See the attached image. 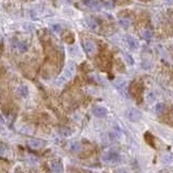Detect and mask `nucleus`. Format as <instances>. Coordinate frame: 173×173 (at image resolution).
Segmentation results:
<instances>
[{
    "mask_svg": "<svg viewBox=\"0 0 173 173\" xmlns=\"http://www.w3.org/2000/svg\"><path fill=\"white\" fill-rule=\"evenodd\" d=\"M119 155L114 153V151H106L102 156V160L106 164H116V162L119 161Z\"/></svg>",
    "mask_w": 173,
    "mask_h": 173,
    "instance_id": "f257e3e1",
    "label": "nucleus"
},
{
    "mask_svg": "<svg viewBox=\"0 0 173 173\" xmlns=\"http://www.w3.org/2000/svg\"><path fill=\"white\" fill-rule=\"evenodd\" d=\"M126 116L130 121L132 122H138V120L142 118V113L138 111V109H135V108H130L127 113H126Z\"/></svg>",
    "mask_w": 173,
    "mask_h": 173,
    "instance_id": "f03ea898",
    "label": "nucleus"
},
{
    "mask_svg": "<svg viewBox=\"0 0 173 173\" xmlns=\"http://www.w3.org/2000/svg\"><path fill=\"white\" fill-rule=\"evenodd\" d=\"M83 48H84V51L88 54H94L95 51H96V45H95V43H94L93 41H91V40H85V41H84Z\"/></svg>",
    "mask_w": 173,
    "mask_h": 173,
    "instance_id": "7ed1b4c3",
    "label": "nucleus"
},
{
    "mask_svg": "<svg viewBox=\"0 0 173 173\" xmlns=\"http://www.w3.org/2000/svg\"><path fill=\"white\" fill-rule=\"evenodd\" d=\"M84 5L92 10H100L103 5L100 0H84Z\"/></svg>",
    "mask_w": 173,
    "mask_h": 173,
    "instance_id": "20e7f679",
    "label": "nucleus"
},
{
    "mask_svg": "<svg viewBox=\"0 0 173 173\" xmlns=\"http://www.w3.org/2000/svg\"><path fill=\"white\" fill-rule=\"evenodd\" d=\"M28 146H31V148H35V149H38V148H41V147H43L45 145V143L43 141H41L39 138H31L29 140L28 142Z\"/></svg>",
    "mask_w": 173,
    "mask_h": 173,
    "instance_id": "39448f33",
    "label": "nucleus"
},
{
    "mask_svg": "<svg viewBox=\"0 0 173 173\" xmlns=\"http://www.w3.org/2000/svg\"><path fill=\"white\" fill-rule=\"evenodd\" d=\"M92 114H93L95 117H98V118H104V117H106L107 115V109L101 106L94 107L93 109H92Z\"/></svg>",
    "mask_w": 173,
    "mask_h": 173,
    "instance_id": "423d86ee",
    "label": "nucleus"
},
{
    "mask_svg": "<svg viewBox=\"0 0 173 173\" xmlns=\"http://www.w3.org/2000/svg\"><path fill=\"white\" fill-rule=\"evenodd\" d=\"M126 41H127V45H128L131 49L135 50L140 47L138 40H135L133 37H131V36H126Z\"/></svg>",
    "mask_w": 173,
    "mask_h": 173,
    "instance_id": "0eeeda50",
    "label": "nucleus"
},
{
    "mask_svg": "<svg viewBox=\"0 0 173 173\" xmlns=\"http://www.w3.org/2000/svg\"><path fill=\"white\" fill-rule=\"evenodd\" d=\"M50 167H51V170L53 172H58V173L63 172V164L60 161H53L52 164H50Z\"/></svg>",
    "mask_w": 173,
    "mask_h": 173,
    "instance_id": "6e6552de",
    "label": "nucleus"
},
{
    "mask_svg": "<svg viewBox=\"0 0 173 173\" xmlns=\"http://www.w3.org/2000/svg\"><path fill=\"white\" fill-rule=\"evenodd\" d=\"M13 47L18 52H26L27 51V45L25 42H22V41H18L16 43H14Z\"/></svg>",
    "mask_w": 173,
    "mask_h": 173,
    "instance_id": "1a4fd4ad",
    "label": "nucleus"
},
{
    "mask_svg": "<svg viewBox=\"0 0 173 173\" xmlns=\"http://www.w3.org/2000/svg\"><path fill=\"white\" fill-rule=\"evenodd\" d=\"M81 149H82V146H81L80 143L74 142L71 144V151H73V153H79Z\"/></svg>",
    "mask_w": 173,
    "mask_h": 173,
    "instance_id": "9d476101",
    "label": "nucleus"
},
{
    "mask_svg": "<svg viewBox=\"0 0 173 173\" xmlns=\"http://www.w3.org/2000/svg\"><path fill=\"white\" fill-rule=\"evenodd\" d=\"M18 92L20 93V95H21L22 98H26L27 95H28V89H27V87H25V85L18 87Z\"/></svg>",
    "mask_w": 173,
    "mask_h": 173,
    "instance_id": "9b49d317",
    "label": "nucleus"
},
{
    "mask_svg": "<svg viewBox=\"0 0 173 173\" xmlns=\"http://www.w3.org/2000/svg\"><path fill=\"white\" fill-rule=\"evenodd\" d=\"M87 24H88V26H89L91 29H93V31L98 28V23L95 22V20H93L92 18H87Z\"/></svg>",
    "mask_w": 173,
    "mask_h": 173,
    "instance_id": "f8f14e48",
    "label": "nucleus"
},
{
    "mask_svg": "<svg viewBox=\"0 0 173 173\" xmlns=\"http://www.w3.org/2000/svg\"><path fill=\"white\" fill-rule=\"evenodd\" d=\"M161 160H162L164 164H170V162L173 161V155L172 154H164V155L162 156Z\"/></svg>",
    "mask_w": 173,
    "mask_h": 173,
    "instance_id": "ddd939ff",
    "label": "nucleus"
},
{
    "mask_svg": "<svg viewBox=\"0 0 173 173\" xmlns=\"http://www.w3.org/2000/svg\"><path fill=\"white\" fill-rule=\"evenodd\" d=\"M119 25L123 28H128V27L131 26V21L130 20H127V18H122V20H119Z\"/></svg>",
    "mask_w": 173,
    "mask_h": 173,
    "instance_id": "4468645a",
    "label": "nucleus"
},
{
    "mask_svg": "<svg viewBox=\"0 0 173 173\" xmlns=\"http://www.w3.org/2000/svg\"><path fill=\"white\" fill-rule=\"evenodd\" d=\"M74 69H75V66H74V64H69V65L67 66L66 71H65V74L67 75V77H71V76L74 74Z\"/></svg>",
    "mask_w": 173,
    "mask_h": 173,
    "instance_id": "2eb2a0df",
    "label": "nucleus"
},
{
    "mask_svg": "<svg viewBox=\"0 0 173 173\" xmlns=\"http://www.w3.org/2000/svg\"><path fill=\"white\" fill-rule=\"evenodd\" d=\"M143 37H144V39L151 40L153 38V33L149 29H145V31H143Z\"/></svg>",
    "mask_w": 173,
    "mask_h": 173,
    "instance_id": "dca6fc26",
    "label": "nucleus"
},
{
    "mask_svg": "<svg viewBox=\"0 0 173 173\" xmlns=\"http://www.w3.org/2000/svg\"><path fill=\"white\" fill-rule=\"evenodd\" d=\"M60 133L62 134V135H64V136H68V135H71V130L69 128H61V130H60Z\"/></svg>",
    "mask_w": 173,
    "mask_h": 173,
    "instance_id": "f3484780",
    "label": "nucleus"
},
{
    "mask_svg": "<svg viewBox=\"0 0 173 173\" xmlns=\"http://www.w3.org/2000/svg\"><path fill=\"white\" fill-rule=\"evenodd\" d=\"M7 154H8V147L3 144H0V157L5 156Z\"/></svg>",
    "mask_w": 173,
    "mask_h": 173,
    "instance_id": "a211bd4d",
    "label": "nucleus"
},
{
    "mask_svg": "<svg viewBox=\"0 0 173 173\" xmlns=\"http://www.w3.org/2000/svg\"><path fill=\"white\" fill-rule=\"evenodd\" d=\"M164 103H158L157 105H156V111L158 113V114H160V113H162V111H164Z\"/></svg>",
    "mask_w": 173,
    "mask_h": 173,
    "instance_id": "6ab92c4d",
    "label": "nucleus"
},
{
    "mask_svg": "<svg viewBox=\"0 0 173 173\" xmlns=\"http://www.w3.org/2000/svg\"><path fill=\"white\" fill-rule=\"evenodd\" d=\"M147 101L149 103H153L155 101V95H154V93H148V95H147Z\"/></svg>",
    "mask_w": 173,
    "mask_h": 173,
    "instance_id": "aec40b11",
    "label": "nucleus"
},
{
    "mask_svg": "<svg viewBox=\"0 0 173 173\" xmlns=\"http://www.w3.org/2000/svg\"><path fill=\"white\" fill-rule=\"evenodd\" d=\"M126 60H127V62H128V64H130V65H132V64H133V58H131L130 55H128V54L126 55Z\"/></svg>",
    "mask_w": 173,
    "mask_h": 173,
    "instance_id": "412c9836",
    "label": "nucleus"
},
{
    "mask_svg": "<svg viewBox=\"0 0 173 173\" xmlns=\"http://www.w3.org/2000/svg\"><path fill=\"white\" fill-rule=\"evenodd\" d=\"M142 67L143 68H145V69H149V68H151V64H148V63H146V62H143Z\"/></svg>",
    "mask_w": 173,
    "mask_h": 173,
    "instance_id": "4be33fe9",
    "label": "nucleus"
},
{
    "mask_svg": "<svg viewBox=\"0 0 173 173\" xmlns=\"http://www.w3.org/2000/svg\"><path fill=\"white\" fill-rule=\"evenodd\" d=\"M53 29L55 31H61V26H60V25H54Z\"/></svg>",
    "mask_w": 173,
    "mask_h": 173,
    "instance_id": "5701e85b",
    "label": "nucleus"
},
{
    "mask_svg": "<svg viewBox=\"0 0 173 173\" xmlns=\"http://www.w3.org/2000/svg\"><path fill=\"white\" fill-rule=\"evenodd\" d=\"M105 5H106V7H108V8H113V5H111V3H109V2H106V3H105Z\"/></svg>",
    "mask_w": 173,
    "mask_h": 173,
    "instance_id": "b1692460",
    "label": "nucleus"
}]
</instances>
